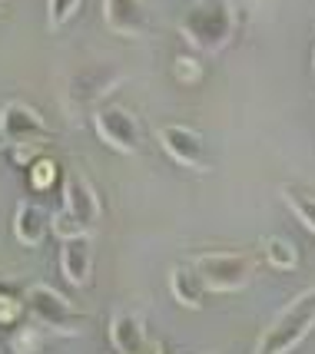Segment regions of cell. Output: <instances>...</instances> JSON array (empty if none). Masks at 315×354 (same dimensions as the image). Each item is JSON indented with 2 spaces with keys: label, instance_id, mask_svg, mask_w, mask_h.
<instances>
[{
  "label": "cell",
  "instance_id": "cell-2",
  "mask_svg": "<svg viewBox=\"0 0 315 354\" xmlns=\"http://www.w3.org/2000/svg\"><path fill=\"white\" fill-rule=\"evenodd\" d=\"M315 328V285L299 292L259 335L252 354H292Z\"/></svg>",
  "mask_w": 315,
  "mask_h": 354
},
{
  "label": "cell",
  "instance_id": "cell-16",
  "mask_svg": "<svg viewBox=\"0 0 315 354\" xmlns=\"http://www.w3.org/2000/svg\"><path fill=\"white\" fill-rule=\"evenodd\" d=\"M47 335L50 331L40 322H24L7 338V348H10V354H40L47 348Z\"/></svg>",
  "mask_w": 315,
  "mask_h": 354
},
{
  "label": "cell",
  "instance_id": "cell-5",
  "mask_svg": "<svg viewBox=\"0 0 315 354\" xmlns=\"http://www.w3.org/2000/svg\"><path fill=\"white\" fill-rule=\"evenodd\" d=\"M123 66L116 63H90L66 80V103L70 109H96V103L123 83Z\"/></svg>",
  "mask_w": 315,
  "mask_h": 354
},
{
  "label": "cell",
  "instance_id": "cell-8",
  "mask_svg": "<svg viewBox=\"0 0 315 354\" xmlns=\"http://www.w3.org/2000/svg\"><path fill=\"white\" fill-rule=\"evenodd\" d=\"M156 139L163 146V153L176 159L179 166L186 169H196V172H209V159H206V146L196 129H189L183 123H166L156 129Z\"/></svg>",
  "mask_w": 315,
  "mask_h": 354
},
{
  "label": "cell",
  "instance_id": "cell-4",
  "mask_svg": "<svg viewBox=\"0 0 315 354\" xmlns=\"http://www.w3.org/2000/svg\"><path fill=\"white\" fill-rule=\"evenodd\" d=\"M27 305H30V315L47 328L50 335H80V311L63 298L53 285L47 281H33L27 288Z\"/></svg>",
  "mask_w": 315,
  "mask_h": 354
},
{
  "label": "cell",
  "instance_id": "cell-10",
  "mask_svg": "<svg viewBox=\"0 0 315 354\" xmlns=\"http://www.w3.org/2000/svg\"><path fill=\"white\" fill-rule=\"evenodd\" d=\"M110 344L116 354H163V344L150 338L146 324L129 311H116L110 318Z\"/></svg>",
  "mask_w": 315,
  "mask_h": 354
},
{
  "label": "cell",
  "instance_id": "cell-1",
  "mask_svg": "<svg viewBox=\"0 0 315 354\" xmlns=\"http://www.w3.org/2000/svg\"><path fill=\"white\" fill-rule=\"evenodd\" d=\"M239 30V7L229 0H196L179 17V33L196 46L199 53L216 57L236 40Z\"/></svg>",
  "mask_w": 315,
  "mask_h": 354
},
{
  "label": "cell",
  "instance_id": "cell-20",
  "mask_svg": "<svg viewBox=\"0 0 315 354\" xmlns=\"http://www.w3.org/2000/svg\"><path fill=\"white\" fill-rule=\"evenodd\" d=\"M80 10H83V3H80V0H53V3H47L50 30H60V27H66V20H73Z\"/></svg>",
  "mask_w": 315,
  "mask_h": 354
},
{
  "label": "cell",
  "instance_id": "cell-22",
  "mask_svg": "<svg viewBox=\"0 0 315 354\" xmlns=\"http://www.w3.org/2000/svg\"><path fill=\"white\" fill-rule=\"evenodd\" d=\"M312 73H315V53H312Z\"/></svg>",
  "mask_w": 315,
  "mask_h": 354
},
{
  "label": "cell",
  "instance_id": "cell-17",
  "mask_svg": "<svg viewBox=\"0 0 315 354\" xmlns=\"http://www.w3.org/2000/svg\"><path fill=\"white\" fill-rule=\"evenodd\" d=\"M282 199L289 202V209L296 212V218H299L302 225L315 235V196L299 192V189H282Z\"/></svg>",
  "mask_w": 315,
  "mask_h": 354
},
{
  "label": "cell",
  "instance_id": "cell-14",
  "mask_svg": "<svg viewBox=\"0 0 315 354\" xmlns=\"http://www.w3.org/2000/svg\"><path fill=\"white\" fill-rule=\"evenodd\" d=\"M170 292H173V298L183 305V308H192L199 311L206 305V281L199 278V272H196V265L189 268V265H173L170 268Z\"/></svg>",
  "mask_w": 315,
  "mask_h": 354
},
{
  "label": "cell",
  "instance_id": "cell-13",
  "mask_svg": "<svg viewBox=\"0 0 315 354\" xmlns=\"http://www.w3.org/2000/svg\"><path fill=\"white\" fill-rule=\"evenodd\" d=\"M47 232H53V216H50L44 205H37L30 199H20L14 209V235L20 245L27 248H37L44 239H47Z\"/></svg>",
  "mask_w": 315,
  "mask_h": 354
},
{
  "label": "cell",
  "instance_id": "cell-19",
  "mask_svg": "<svg viewBox=\"0 0 315 354\" xmlns=\"http://www.w3.org/2000/svg\"><path fill=\"white\" fill-rule=\"evenodd\" d=\"M57 179H60V169H57V162H53V159H47V156H40V159L30 166V185L37 189V192H47V189H53V185H57Z\"/></svg>",
  "mask_w": 315,
  "mask_h": 354
},
{
  "label": "cell",
  "instance_id": "cell-9",
  "mask_svg": "<svg viewBox=\"0 0 315 354\" xmlns=\"http://www.w3.org/2000/svg\"><path fill=\"white\" fill-rule=\"evenodd\" d=\"M63 212L73 218L87 235L96 229V222H100V196H96V189L90 185V179L83 172H70L66 176V183H63Z\"/></svg>",
  "mask_w": 315,
  "mask_h": 354
},
{
  "label": "cell",
  "instance_id": "cell-11",
  "mask_svg": "<svg viewBox=\"0 0 315 354\" xmlns=\"http://www.w3.org/2000/svg\"><path fill=\"white\" fill-rule=\"evenodd\" d=\"M103 20L120 37H150L153 33V14L140 0H107Z\"/></svg>",
  "mask_w": 315,
  "mask_h": 354
},
{
  "label": "cell",
  "instance_id": "cell-21",
  "mask_svg": "<svg viewBox=\"0 0 315 354\" xmlns=\"http://www.w3.org/2000/svg\"><path fill=\"white\" fill-rule=\"evenodd\" d=\"M173 73H176L179 83L192 86V83H199V80H203V60H199L196 53H183V57H176Z\"/></svg>",
  "mask_w": 315,
  "mask_h": 354
},
{
  "label": "cell",
  "instance_id": "cell-15",
  "mask_svg": "<svg viewBox=\"0 0 315 354\" xmlns=\"http://www.w3.org/2000/svg\"><path fill=\"white\" fill-rule=\"evenodd\" d=\"M262 259L276 272H296L299 268V248L282 235H266L262 239Z\"/></svg>",
  "mask_w": 315,
  "mask_h": 354
},
{
  "label": "cell",
  "instance_id": "cell-18",
  "mask_svg": "<svg viewBox=\"0 0 315 354\" xmlns=\"http://www.w3.org/2000/svg\"><path fill=\"white\" fill-rule=\"evenodd\" d=\"M24 311H30L27 298H20V295L10 292V288H3V295H0V322H3V328H17V324H24L20 322V318H24Z\"/></svg>",
  "mask_w": 315,
  "mask_h": 354
},
{
  "label": "cell",
  "instance_id": "cell-7",
  "mask_svg": "<svg viewBox=\"0 0 315 354\" xmlns=\"http://www.w3.org/2000/svg\"><path fill=\"white\" fill-rule=\"evenodd\" d=\"M93 123L100 139L113 146L123 156H140L143 153V129L136 123V116L123 106H100L93 113Z\"/></svg>",
  "mask_w": 315,
  "mask_h": 354
},
{
  "label": "cell",
  "instance_id": "cell-12",
  "mask_svg": "<svg viewBox=\"0 0 315 354\" xmlns=\"http://www.w3.org/2000/svg\"><path fill=\"white\" fill-rule=\"evenodd\" d=\"M60 272L73 288H87L93 281V239L80 235L60 248Z\"/></svg>",
  "mask_w": 315,
  "mask_h": 354
},
{
  "label": "cell",
  "instance_id": "cell-6",
  "mask_svg": "<svg viewBox=\"0 0 315 354\" xmlns=\"http://www.w3.org/2000/svg\"><path fill=\"white\" fill-rule=\"evenodd\" d=\"M0 129H3V146L7 149H40L50 142L47 120L24 100H7L0 113Z\"/></svg>",
  "mask_w": 315,
  "mask_h": 354
},
{
  "label": "cell",
  "instance_id": "cell-3",
  "mask_svg": "<svg viewBox=\"0 0 315 354\" xmlns=\"http://www.w3.org/2000/svg\"><path fill=\"white\" fill-rule=\"evenodd\" d=\"M196 272L206 281V288L216 295H233L242 292L255 275V262H252L246 252H206L196 259Z\"/></svg>",
  "mask_w": 315,
  "mask_h": 354
}]
</instances>
